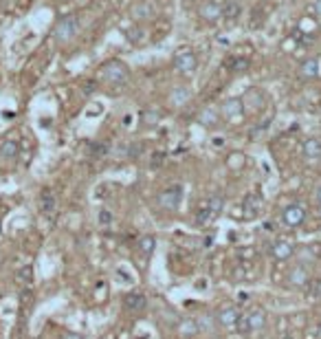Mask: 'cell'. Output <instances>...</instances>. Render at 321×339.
I'll return each mask as SVG.
<instances>
[{
	"instance_id": "obj_19",
	"label": "cell",
	"mask_w": 321,
	"mask_h": 339,
	"mask_svg": "<svg viewBox=\"0 0 321 339\" xmlns=\"http://www.w3.org/2000/svg\"><path fill=\"white\" fill-rule=\"evenodd\" d=\"M246 317H249V326H251V330L264 328V324H266V313H264L262 309H255L253 313H246Z\"/></svg>"
},
{
	"instance_id": "obj_7",
	"label": "cell",
	"mask_w": 321,
	"mask_h": 339,
	"mask_svg": "<svg viewBox=\"0 0 321 339\" xmlns=\"http://www.w3.org/2000/svg\"><path fill=\"white\" fill-rule=\"evenodd\" d=\"M304 221H306V209L302 205H288L282 211V223L286 227H299V225H304Z\"/></svg>"
},
{
	"instance_id": "obj_6",
	"label": "cell",
	"mask_w": 321,
	"mask_h": 339,
	"mask_svg": "<svg viewBox=\"0 0 321 339\" xmlns=\"http://www.w3.org/2000/svg\"><path fill=\"white\" fill-rule=\"evenodd\" d=\"M198 16L205 22H216V20L222 18V5L218 0H205L203 5L198 7Z\"/></svg>"
},
{
	"instance_id": "obj_30",
	"label": "cell",
	"mask_w": 321,
	"mask_h": 339,
	"mask_svg": "<svg viewBox=\"0 0 321 339\" xmlns=\"http://www.w3.org/2000/svg\"><path fill=\"white\" fill-rule=\"evenodd\" d=\"M156 124H158L156 112H145V115H143V126H156Z\"/></svg>"
},
{
	"instance_id": "obj_32",
	"label": "cell",
	"mask_w": 321,
	"mask_h": 339,
	"mask_svg": "<svg viewBox=\"0 0 321 339\" xmlns=\"http://www.w3.org/2000/svg\"><path fill=\"white\" fill-rule=\"evenodd\" d=\"M99 223H102V225H110L112 223V211H108V209L99 211Z\"/></svg>"
},
{
	"instance_id": "obj_3",
	"label": "cell",
	"mask_w": 321,
	"mask_h": 339,
	"mask_svg": "<svg viewBox=\"0 0 321 339\" xmlns=\"http://www.w3.org/2000/svg\"><path fill=\"white\" fill-rule=\"evenodd\" d=\"M183 196H185L183 185H170V188H165L156 196V201H158V205L163 209L174 211V209H178V205H180V201H183Z\"/></svg>"
},
{
	"instance_id": "obj_21",
	"label": "cell",
	"mask_w": 321,
	"mask_h": 339,
	"mask_svg": "<svg viewBox=\"0 0 321 339\" xmlns=\"http://www.w3.org/2000/svg\"><path fill=\"white\" fill-rule=\"evenodd\" d=\"M170 99H172V104H174V106H183V104H187V102H189V88H187V86H176V88L172 90Z\"/></svg>"
},
{
	"instance_id": "obj_24",
	"label": "cell",
	"mask_w": 321,
	"mask_h": 339,
	"mask_svg": "<svg viewBox=\"0 0 321 339\" xmlns=\"http://www.w3.org/2000/svg\"><path fill=\"white\" fill-rule=\"evenodd\" d=\"M244 214L249 216V218L260 214V198H258V196H249V198H246V203H244Z\"/></svg>"
},
{
	"instance_id": "obj_33",
	"label": "cell",
	"mask_w": 321,
	"mask_h": 339,
	"mask_svg": "<svg viewBox=\"0 0 321 339\" xmlns=\"http://www.w3.org/2000/svg\"><path fill=\"white\" fill-rule=\"evenodd\" d=\"M64 339H84V335H77V333H66Z\"/></svg>"
},
{
	"instance_id": "obj_23",
	"label": "cell",
	"mask_w": 321,
	"mask_h": 339,
	"mask_svg": "<svg viewBox=\"0 0 321 339\" xmlns=\"http://www.w3.org/2000/svg\"><path fill=\"white\" fill-rule=\"evenodd\" d=\"M154 249H156V240H154V236H143L141 240H139V251H141L143 256L154 254Z\"/></svg>"
},
{
	"instance_id": "obj_25",
	"label": "cell",
	"mask_w": 321,
	"mask_h": 339,
	"mask_svg": "<svg viewBox=\"0 0 321 339\" xmlns=\"http://www.w3.org/2000/svg\"><path fill=\"white\" fill-rule=\"evenodd\" d=\"M236 330H238L240 335H246V333H251V326H249V317H246V313H240L238 322H236Z\"/></svg>"
},
{
	"instance_id": "obj_2",
	"label": "cell",
	"mask_w": 321,
	"mask_h": 339,
	"mask_svg": "<svg viewBox=\"0 0 321 339\" xmlns=\"http://www.w3.org/2000/svg\"><path fill=\"white\" fill-rule=\"evenodd\" d=\"M77 31H79V18L69 13V16H62L57 20L53 36H55L57 42H71V40L77 36Z\"/></svg>"
},
{
	"instance_id": "obj_18",
	"label": "cell",
	"mask_w": 321,
	"mask_h": 339,
	"mask_svg": "<svg viewBox=\"0 0 321 339\" xmlns=\"http://www.w3.org/2000/svg\"><path fill=\"white\" fill-rule=\"evenodd\" d=\"M154 16V9H152L150 3H137L132 7V18L135 20H150Z\"/></svg>"
},
{
	"instance_id": "obj_37",
	"label": "cell",
	"mask_w": 321,
	"mask_h": 339,
	"mask_svg": "<svg viewBox=\"0 0 321 339\" xmlns=\"http://www.w3.org/2000/svg\"><path fill=\"white\" fill-rule=\"evenodd\" d=\"M0 231H3V225H0Z\"/></svg>"
},
{
	"instance_id": "obj_36",
	"label": "cell",
	"mask_w": 321,
	"mask_h": 339,
	"mask_svg": "<svg viewBox=\"0 0 321 339\" xmlns=\"http://www.w3.org/2000/svg\"><path fill=\"white\" fill-rule=\"evenodd\" d=\"M284 339H293V337H284Z\"/></svg>"
},
{
	"instance_id": "obj_34",
	"label": "cell",
	"mask_w": 321,
	"mask_h": 339,
	"mask_svg": "<svg viewBox=\"0 0 321 339\" xmlns=\"http://www.w3.org/2000/svg\"><path fill=\"white\" fill-rule=\"evenodd\" d=\"M315 13H317V16H321V0H317V3H315Z\"/></svg>"
},
{
	"instance_id": "obj_14",
	"label": "cell",
	"mask_w": 321,
	"mask_h": 339,
	"mask_svg": "<svg viewBox=\"0 0 321 339\" xmlns=\"http://www.w3.org/2000/svg\"><path fill=\"white\" fill-rule=\"evenodd\" d=\"M299 75H302L304 79H312L319 75V59L317 57H308L304 59L302 64H299Z\"/></svg>"
},
{
	"instance_id": "obj_13",
	"label": "cell",
	"mask_w": 321,
	"mask_h": 339,
	"mask_svg": "<svg viewBox=\"0 0 321 339\" xmlns=\"http://www.w3.org/2000/svg\"><path fill=\"white\" fill-rule=\"evenodd\" d=\"M302 152L306 159H310V161H315V159H321V141L315 137L306 139L304 145H302Z\"/></svg>"
},
{
	"instance_id": "obj_9",
	"label": "cell",
	"mask_w": 321,
	"mask_h": 339,
	"mask_svg": "<svg viewBox=\"0 0 321 339\" xmlns=\"http://www.w3.org/2000/svg\"><path fill=\"white\" fill-rule=\"evenodd\" d=\"M238 317H240V311L236 306H222L216 313V322L220 324V326H224V328H231V326H236Z\"/></svg>"
},
{
	"instance_id": "obj_31",
	"label": "cell",
	"mask_w": 321,
	"mask_h": 339,
	"mask_svg": "<svg viewBox=\"0 0 321 339\" xmlns=\"http://www.w3.org/2000/svg\"><path fill=\"white\" fill-rule=\"evenodd\" d=\"M18 278H20V280H22V282H31V280H33V269H31V267H24V269H20Z\"/></svg>"
},
{
	"instance_id": "obj_5",
	"label": "cell",
	"mask_w": 321,
	"mask_h": 339,
	"mask_svg": "<svg viewBox=\"0 0 321 339\" xmlns=\"http://www.w3.org/2000/svg\"><path fill=\"white\" fill-rule=\"evenodd\" d=\"M220 115H222L227 121H233V119H242L244 115V102L240 97H229L224 99L222 106H220Z\"/></svg>"
},
{
	"instance_id": "obj_15",
	"label": "cell",
	"mask_w": 321,
	"mask_h": 339,
	"mask_svg": "<svg viewBox=\"0 0 321 339\" xmlns=\"http://www.w3.org/2000/svg\"><path fill=\"white\" fill-rule=\"evenodd\" d=\"M240 13H242V5H240V0H229L227 5H222V18L227 22H236L240 18Z\"/></svg>"
},
{
	"instance_id": "obj_35",
	"label": "cell",
	"mask_w": 321,
	"mask_h": 339,
	"mask_svg": "<svg viewBox=\"0 0 321 339\" xmlns=\"http://www.w3.org/2000/svg\"><path fill=\"white\" fill-rule=\"evenodd\" d=\"M317 198H319V203H321V188L317 190Z\"/></svg>"
},
{
	"instance_id": "obj_8",
	"label": "cell",
	"mask_w": 321,
	"mask_h": 339,
	"mask_svg": "<svg viewBox=\"0 0 321 339\" xmlns=\"http://www.w3.org/2000/svg\"><path fill=\"white\" fill-rule=\"evenodd\" d=\"M269 254H271V258H275V260H288V258H293V254H295V247H293L288 240H275L271 244Z\"/></svg>"
},
{
	"instance_id": "obj_4",
	"label": "cell",
	"mask_w": 321,
	"mask_h": 339,
	"mask_svg": "<svg viewBox=\"0 0 321 339\" xmlns=\"http://www.w3.org/2000/svg\"><path fill=\"white\" fill-rule=\"evenodd\" d=\"M174 69H176L180 75H191V73H196V69H198L196 53L189 51V49L178 51L176 55H174Z\"/></svg>"
},
{
	"instance_id": "obj_20",
	"label": "cell",
	"mask_w": 321,
	"mask_h": 339,
	"mask_svg": "<svg viewBox=\"0 0 321 339\" xmlns=\"http://www.w3.org/2000/svg\"><path fill=\"white\" fill-rule=\"evenodd\" d=\"M288 282L295 284V287H306V282H308V271L304 267H295L288 273Z\"/></svg>"
},
{
	"instance_id": "obj_17",
	"label": "cell",
	"mask_w": 321,
	"mask_h": 339,
	"mask_svg": "<svg viewBox=\"0 0 321 339\" xmlns=\"http://www.w3.org/2000/svg\"><path fill=\"white\" fill-rule=\"evenodd\" d=\"M55 194H53L51 190H42V194H40V209L44 211V214H53L55 211Z\"/></svg>"
},
{
	"instance_id": "obj_1",
	"label": "cell",
	"mask_w": 321,
	"mask_h": 339,
	"mask_svg": "<svg viewBox=\"0 0 321 339\" xmlns=\"http://www.w3.org/2000/svg\"><path fill=\"white\" fill-rule=\"evenodd\" d=\"M99 75H102L104 82H108L110 86H117V88H123V86L130 82L128 66H125L123 62H119V59H110V62H106L102 66V71H99Z\"/></svg>"
},
{
	"instance_id": "obj_12",
	"label": "cell",
	"mask_w": 321,
	"mask_h": 339,
	"mask_svg": "<svg viewBox=\"0 0 321 339\" xmlns=\"http://www.w3.org/2000/svg\"><path fill=\"white\" fill-rule=\"evenodd\" d=\"M20 157V143L13 141V139H5L3 143H0V159H5V161H16Z\"/></svg>"
},
{
	"instance_id": "obj_22",
	"label": "cell",
	"mask_w": 321,
	"mask_h": 339,
	"mask_svg": "<svg viewBox=\"0 0 321 339\" xmlns=\"http://www.w3.org/2000/svg\"><path fill=\"white\" fill-rule=\"evenodd\" d=\"M198 121L207 126V128H213V126L218 124V110H213V108H205V110H200L198 112Z\"/></svg>"
},
{
	"instance_id": "obj_26",
	"label": "cell",
	"mask_w": 321,
	"mask_h": 339,
	"mask_svg": "<svg viewBox=\"0 0 321 339\" xmlns=\"http://www.w3.org/2000/svg\"><path fill=\"white\" fill-rule=\"evenodd\" d=\"M165 159H167V155L163 150H156V152H152V159H150V168L152 170H158L160 165L165 163Z\"/></svg>"
},
{
	"instance_id": "obj_16",
	"label": "cell",
	"mask_w": 321,
	"mask_h": 339,
	"mask_svg": "<svg viewBox=\"0 0 321 339\" xmlns=\"http://www.w3.org/2000/svg\"><path fill=\"white\" fill-rule=\"evenodd\" d=\"M224 64H227V69L233 71V73H244V71H249V57H242V55H236V57H227L224 59Z\"/></svg>"
},
{
	"instance_id": "obj_11",
	"label": "cell",
	"mask_w": 321,
	"mask_h": 339,
	"mask_svg": "<svg viewBox=\"0 0 321 339\" xmlns=\"http://www.w3.org/2000/svg\"><path fill=\"white\" fill-rule=\"evenodd\" d=\"M123 304L128 311H143L148 306V297L143 293H139V291H130V293L123 297Z\"/></svg>"
},
{
	"instance_id": "obj_10",
	"label": "cell",
	"mask_w": 321,
	"mask_h": 339,
	"mask_svg": "<svg viewBox=\"0 0 321 339\" xmlns=\"http://www.w3.org/2000/svg\"><path fill=\"white\" fill-rule=\"evenodd\" d=\"M216 218H218V216L213 214L211 207H209L207 203H203L196 211H194V223H196L198 227H207V225H211L213 221H216Z\"/></svg>"
},
{
	"instance_id": "obj_27",
	"label": "cell",
	"mask_w": 321,
	"mask_h": 339,
	"mask_svg": "<svg viewBox=\"0 0 321 339\" xmlns=\"http://www.w3.org/2000/svg\"><path fill=\"white\" fill-rule=\"evenodd\" d=\"M207 205L211 207L213 214L220 216V211H222V207H224V198H222V196H211L209 201H207Z\"/></svg>"
},
{
	"instance_id": "obj_29",
	"label": "cell",
	"mask_w": 321,
	"mask_h": 339,
	"mask_svg": "<svg viewBox=\"0 0 321 339\" xmlns=\"http://www.w3.org/2000/svg\"><path fill=\"white\" fill-rule=\"evenodd\" d=\"M143 152V143H130L128 145V157L130 159H139Z\"/></svg>"
},
{
	"instance_id": "obj_28",
	"label": "cell",
	"mask_w": 321,
	"mask_h": 339,
	"mask_svg": "<svg viewBox=\"0 0 321 339\" xmlns=\"http://www.w3.org/2000/svg\"><path fill=\"white\" fill-rule=\"evenodd\" d=\"M108 143H104V141H99V143H95V145H92V148H90V155L92 157H95V159H102V157H106V155H108Z\"/></svg>"
}]
</instances>
